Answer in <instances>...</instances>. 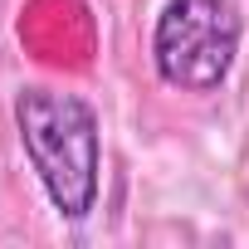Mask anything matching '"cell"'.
I'll list each match as a JSON object with an SVG mask.
<instances>
[{
  "label": "cell",
  "instance_id": "6da1fadb",
  "mask_svg": "<svg viewBox=\"0 0 249 249\" xmlns=\"http://www.w3.org/2000/svg\"><path fill=\"white\" fill-rule=\"evenodd\" d=\"M20 147L64 220H88L103 186V127L88 98L59 88H20L15 93Z\"/></svg>",
  "mask_w": 249,
  "mask_h": 249
},
{
  "label": "cell",
  "instance_id": "7a4b0ae2",
  "mask_svg": "<svg viewBox=\"0 0 249 249\" xmlns=\"http://www.w3.org/2000/svg\"><path fill=\"white\" fill-rule=\"evenodd\" d=\"M244 39V15L234 0H166L152 30V64L166 88L215 93Z\"/></svg>",
  "mask_w": 249,
  "mask_h": 249
}]
</instances>
